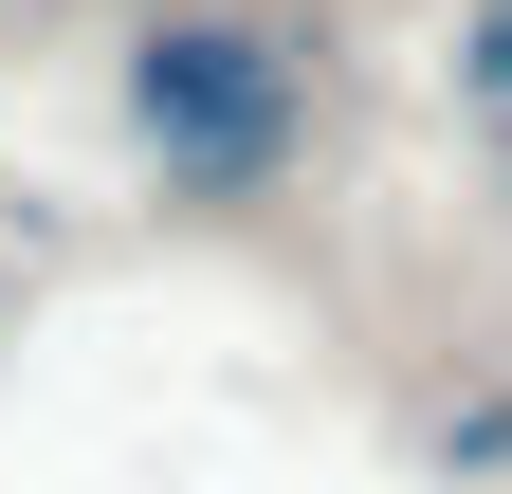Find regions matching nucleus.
Listing matches in <instances>:
<instances>
[{
    "instance_id": "nucleus-1",
    "label": "nucleus",
    "mask_w": 512,
    "mask_h": 494,
    "mask_svg": "<svg viewBox=\"0 0 512 494\" xmlns=\"http://www.w3.org/2000/svg\"><path fill=\"white\" fill-rule=\"evenodd\" d=\"M128 147L165 165V202H275L293 147H311L293 37L220 19V0H165V19L128 37Z\"/></svg>"
},
{
    "instance_id": "nucleus-2",
    "label": "nucleus",
    "mask_w": 512,
    "mask_h": 494,
    "mask_svg": "<svg viewBox=\"0 0 512 494\" xmlns=\"http://www.w3.org/2000/svg\"><path fill=\"white\" fill-rule=\"evenodd\" d=\"M458 92H476V129L512 147V0H476V19H458Z\"/></svg>"
}]
</instances>
